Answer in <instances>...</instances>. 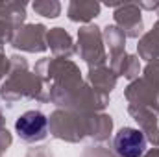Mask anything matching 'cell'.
I'll list each match as a JSON object with an SVG mask.
<instances>
[{
    "mask_svg": "<svg viewBox=\"0 0 159 157\" xmlns=\"http://www.w3.org/2000/svg\"><path fill=\"white\" fill-rule=\"evenodd\" d=\"M113 144L120 157H143L146 152V137L135 128H122Z\"/></svg>",
    "mask_w": 159,
    "mask_h": 157,
    "instance_id": "cell-1",
    "label": "cell"
},
{
    "mask_svg": "<svg viewBox=\"0 0 159 157\" xmlns=\"http://www.w3.org/2000/svg\"><path fill=\"white\" fill-rule=\"evenodd\" d=\"M46 128H48V120L41 111H26L15 122V129L19 137L28 142L43 141L46 137Z\"/></svg>",
    "mask_w": 159,
    "mask_h": 157,
    "instance_id": "cell-2",
    "label": "cell"
}]
</instances>
